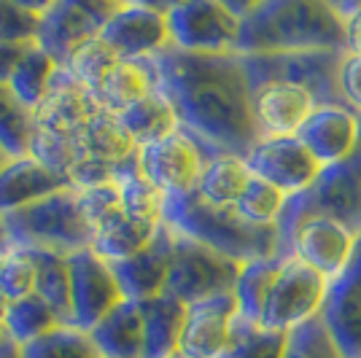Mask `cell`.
I'll return each mask as SVG.
<instances>
[{"label":"cell","mask_w":361,"mask_h":358,"mask_svg":"<svg viewBox=\"0 0 361 358\" xmlns=\"http://www.w3.org/2000/svg\"><path fill=\"white\" fill-rule=\"evenodd\" d=\"M159 90L178 111L180 127L213 154L248 156L262 140L254 87L240 54H186L167 49L151 57Z\"/></svg>","instance_id":"cell-1"},{"label":"cell","mask_w":361,"mask_h":358,"mask_svg":"<svg viewBox=\"0 0 361 358\" xmlns=\"http://www.w3.org/2000/svg\"><path fill=\"white\" fill-rule=\"evenodd\" d=\"M240 57L345 51V16L329 0L240 3Z\"/></svg>","instance_id":"cell-2"},{"label":"cell","mask_w":361,"mask_h":358,"mask_svg":"<svg viewBox=\"0 0 361 358\" xmlns=\"http://www.w3.org/2000/svg\"><path fill=\"white\" fill-rule=\"evenodd\" d=\"M162 221L173 232L197 240L213 251L235 259L238 264L281 256L278 226L248 224L235 208L208 205L197 192L186 197H167Z\"/></svg>","instance_id":"cell-3"},{"label":"cell","mask_w":361,"mask_h":358,"mask_svg":"<svg viewBox=\"0 0 361 358\" xmlns=\"http://www.w3.org/2000/svg\"><path fill=\"white\" fill-rule=\"evenodd\" d=\"M97 111H103L100 100L60 68L46 100L35 111V137L30 156L68 175L78 156L81 132L97 116Z\"/></svg>","instance_id":"cell-4"},{"label":"cell","mask_w":361,"mask_h":358,"mask_svg":"<svg viewBox=\"0 0 361 358\" xmlns=\"http://www.w3.org/2000/svg\"><path fill=\"white\" fill-rule=\"evenodd\" d=\"M0 221L8 245L27 251H54L73 256L92 248L94 240V232L78 202V189L46 197L30 208L3 216Z\"/></svg>","instance_id":"cell-5"},{"label":"cell","mask_w":361,"mask_h":358,"mask_svg":"<svg viewBox=\"0 0 361 358\" xmlns=\"http://www.w3.org/2000/svg\"><path fill=\"white\" fill-rule=\"evenodd\" d=\"M278 232H281V256H297L331 283L345 278L359 245V232L353 226L324 213L283 210Z\"/></svg>","instance_id":"cell-6"},{"label":"cell","mask_w":361,"mask_h":358,"mask_svg":"<svg viewBox=\"0 0 361 358\" xmlns=\"http://www.w3.org/2000/svg\"><path fill=\"white\" fill-rule=\"evenodd\" d=\"M167 27L176 51L238 54L243 30L240 3H224V0L167 3Z\"/></svg>","instance_id":"cell-7"},{"label":"cell","mask_w":361,"mask_h":358,"mask_svg":"<svg viewBox=\"0 0 361 358\" xmlns=\"http://www.w3.org/2000/svg\"><path fill=\"white\" fill-rule=\"evenodd\" d=\"M240 269L243 264H238L235 259L173 232V259L165 294L176 297L183 304H195L219 294H232Z\"/></svg>","instance_id":"cell-8"},{"label":"cell","mask_w":361,"mask_h":358,"mask_svg":"<svg viewBox=\"0 0 361 358\" xmlns=\"http://www.w3.org/2000/svg\"><path fill=\"white\" fill-rule=\"evenodd\" d=\"M329 288L331 280H326L318 269L300 261L297 256H286L272 283L270 297L264 302L259 326L288 334L316 321L324 313Z\"/></svg>","instance_id":"cell-9"},{"label":"cell","mask_w":361,"mask_h":358,"mask_svg":"<svg viewBox=\"0 0 361 358\" xmlns=\"http://www.w3.org/2000/svg\"><path fill=\"white\" fill-rule=\"evenodd\" d=\"M345 51H300V54H259L243 57L251 87L286 81L316 94L318 105H343L340 62Z\"/></svg>","instance_id":"cell-10"},{"label":"cell","mask_w":361,"mask_h":358,"mask_svg":"<svg viewBox=\"0 0 361 358\" xmlns=\"http://www.w3.org/2000/svg\"><path fill=\"white\" fill-rule=\"evenodd\" d=\"M213 156L208 146H202L192 132L180 127L170 137L140 149V173L165 197H186L200 189L205 164Z\"/></svg>","instance_id":"cell-11"},{"label":"cell","mask_w":361,"mask_h":358,"mask_svg":"<svg viewBox=\"0 0 361 358\" xmlns=\"http://www.w3.org/2000/svg\"><path fill=\"white\" fill-rule=\"evenodd\" d=\"M121 60H151L173 49L167 3H121L100 32Z\"/></svg>","instance_id":"cell-12"},{"label":"cell","mask_w":361,"mask_h":358,"mask_svg":"<svg viewBox=\"0 0 361 358\" xmlns=\"http://www.w3.org/2000/svg\"><path fill=\"white\" fill-rule=\"evenodd\" d=\"M121 302L127 299L106 259H100L92 248L71 256V310L75 328L92 331Z\"/></svg>","instance_id":"cell-13"},{"label":"cell","mask_w":361,"mask_h":358,"mask_svg":"<svg viewBox=\"0 0 361 358\" xmlns=\"http://www.w3.org/2000/svg\"><path fill=\"white\" fill-rule=\"evenodd\" d=\"M256 178L272 183L278 192L291 199L305 192H310L321 178L324 167L316 162V156L305 149L300 137H267L259 140L254 151L245 156Z\"/></svg>","instance_id":"cell-14"},{"label":"cell","mask_w":361,"mask_h":358,"mask_svg":"<svg viewBox=\"0 0 361 358\" xmlns=\"http://www.w3.org/2000/svg\"><path fill=\"white\" fill-rule=\"evenodd\" d=\"M240 321V304L235 291L189 304L186 326L180 337V353L192 358H224L235 340Z\"/></svg>","instance_id":"cell-15"},{"label":"cell","mask_w":361,"mask_h":358,"mask_svg":"<svg viewBox=\"0 0 361 358\" xmlns=\"http://www.w3.org/2000/svg\"><path fill=\"white\" fill-rule=\"evenodd\" d=\"M318 108L316 94L297 84L267 81L254 87V119L262 140L297 137Z\"/></svg>","instance_id":"cell-16"},{"label":"cell","mask_w":361,"mask_h":358,"mask_svg":"<svg viewBox=\"0 0 361 358\" xmlns=\"http://www.w3.org/2000/svg\"><path fill=\"white\" fill-rule=\"evenodd\" d=\"M305 149L326 167L350 162L361 146V116L348 105H321L297 135Z\"/></svg>","instance_id":"cell-17"},{"label":"cell","mask_w":361,"mask_h":358,"mask_svg":"<svg viewBox=\"0 0 361 358\" xmlns=\"http://www.w3.org/2000/svg\"><path fill=\"white\" fill-rule=\"evenodd\" d=\"M103 32V22L92 14L90 0H51L46 3L38 46L57 65L73 57L84 44Z\"/></svg>","instance_id":"cell-18"},{"label":"cell","mask_w":361,"mask_h":358,"mask_svg":"<svg viewBox=\"0 0 361 358\" xmlns=\"http://www.w3.org/2000/svg\"><path fill=\"white\" fill-rule=\"evenodd\" d=\"M286 210L294 213H324L340 218L361 232V178L353 162L326 167L310 192L291 197Z\"/></svg>","instance_id":"cell-19"},{"label":"cell","mask_w":361,"mask_h":358,"mask_svg":"<svg viewBox=\"0 0 361 358\" xmlns=\"http://www.w3.org/2000/svg\"><path fill=\"white\" fill-rule=\"evenodd\" d=\"M68 189H75L71 178L51 170L49 164L38 162L35 156L8 159L0 170V218Z\"/></svg>","instance_id":"cell-20"},{"label":"cell","mask_w":361,"mask_h":358,"mask_svg":"<svg viewBox=\"0 0 361 358\" xmlns=\"http://www.w3.org/2000/svg\"><path fill=\"white\" fill-rule=\"evenodd\" d=\"M170 259H173V229L162 224L157 240L146 251H140L127 261L111 264L124 299L140 304V302L162 297L170 278Z\"/></svg>","instance_id":"cell-21"},{"label":"cell","mask_w":361,"mask_h":358,"mask_svg":"<svg viewBox=\"0 0 361 358\" xmlns=\"http://www.w3.org/2000/svg\"><path fill=\"white\" fill-rule=\"evenodd\" d=\"M154 92H159V78L154 60H119L97 90L100 105L111 113H124L133 105L143 103Z\"/></svg>","instance_id":"cell-22"},{"label":"cell","mask_w":361,"mask_h":358,"mask_svg":"<svg viewBox=\"0 0 361 358\" xmlns=\"http://www.w3.org/2000/svg\"><path fill=\"white\" fill-rule=\"evenodd\" d=\"M90 334L103 358H146V326L137 302H121Z\"/></svg>","instance_id":"cell-23"},{"label":"cell","mask_w":361,"mask_h":358,"mask_svg":"<svg viewBox=\"0 0 361 358\" xmlns=\"http://www.w3.org/2000/svg\"><path fill=\"white\" fill-rule=\"evenodd\" d=\"M321 321L345 358H361V288L348 278L331 283Z\"/></svg>","instance_id":"cell-24"},{"label":"cell","mask_w":361,"mask_h":358,"mask_svg":"<svg viewBox=\"0 0 361 358\" xmlns=\"http://www.w3.org/2000/svg\"><path fill=\"white\" fill-rule=\"evenodd\" d=\"M146 326V358H173L180 353V337L186 326L189 304L170 294L140 302Z\"/></svg>","instance_id":"cell-25"},{"label":"cell","mask_w":361,"mask_h":358,"mask_svg":"<svg viewBox=\"0 0 361 358\" xmlns=\"http://www.w3.org/2000/svg\"><path fill=\"white\" fill-rule=\"evenodd\" d=\"M159 229H162V224L137 221V218H130L121 210L94 232L92 251L100 259H106L108 264H119V261H127V259L137 256L140 251H146L157 240Z\"/></svg>","instance_id":"cell-26"},{"label":"cell","mask_w":361,"mask_h":358,"mask_svg":"<svg viewBox=\"0 0 361 358\" xmlns=\"http://www.w3.org/2000/svg\"><path fill=\"white\" fill-rule=\"evenodd\" d=\"M251 180H254V173H251V167L243 156L213 154L205 164L197 195L202 197L208 205H216V208H235L238 199L245 195Z\"/></svg>","instance_id":"cell-27"},{"label":"cell","mask_w":361,"mask_h":358,"mask_svg":"<svg viewBox=\"0 0 361 358\" xmlns=\"http://www.w3.org/2000/svg\"><path fill=\"white\" fill-rule=\"evenodd\" d=\"M119 119L124 124V130L130 132V137L135 140L137 149L159 143V140H165V137L180 130L178 111L167 100V94L162 90L154 92L143 103L133 105L130 111L119 113Z\"/></svg>","instance_id":"cell-28"},{"label":"cell","mask_w":361,"mask_h":358,"mask_svg":"<svg viewBox=\"0 0 361 358\" xmlns=\"http://www.w3.org/2000/svg\"><path fill=\"white\" fill-rule=\"evenodd\" d=\"M35 259V294L54 307L65 326H73L71 310V256L54 251H30Z\"/></svg>","instance_id":"cell-29"},{"label":"cell","mask_w":361,"mask_h":358,"mask_svg":"<svg viewBox=\"0 0 361 358\" xmlns=\"http://www.w3.org/2000/svg\"><path fill=\"white\" fill-rule=\"evenodd\" d=\"M35 137V111L16 97L8 84H0V149L8 159L30 156Z\"/></svg>","instance_id":"cell-30"},{"label":"cell","mask_w":361,"mask_h":358,"mask_svg":"<svg viewBox=\"0 0 361 358\" xmlns=\"http://www.w3.org/2000/svg\"><path fill=\"white\" fill-rule=\"evenodd\" d=\"M60 326H65V323H62L60 315L54 313V307L49 302H44L38 294H30V297L11 302V310H8V318H6L3 334L25 347V345L41 340V337L51 334L54 328Z\"/></svg>","instance_id":"cell-31"},{"label":"cell","mask_w":361,"mask_h":358,"mask_svg":"<svg viewBox=\"0 0 361 358\" xmlns=\"http://www.w3.org/2000/svg\"><path fill=\"white\" fill-rule=\"evenodd\" d=\"M283 259L286 256H272V259H259V261H251V264H243L238 285H235V297H238V304H240L243 321L259 323L264 302L270 297L272 283H275V278L281 272Z\"/></svg>","instance_id":"cell-32"},{"label":"cell","mask_w":361,"mask_h":358,"mask_svg":"<svg viewBox=\"0 0 361 358\" xmlns=\"http://www.w3.org/2000/svg\"><path fill=\"white\" fill-rule=\"evenodd\" d=\"M119 192H121V210L137 218V221H149V224H165V199L167 197L151 183L143 173H140V159L133 167H127L119 178Z\"/></svg>","instance_id":"cell-33"},{"label":"cell","mask_w":361,"mask_h":358,"mask_svg":"<svg viewBox=\"0 0 361 358\" xmlns=\"http://www.w3.org/2000/svg\"><path fill=\"white\" fill-rule=\"evenodd\" d=\"M57 70H60V65L51 60L41 46L35 44L30 51L25 54V60L19 62V68H16L14 75H11L8 87H11V92H14L16 97L27 105V108L38 111V105L44 103L49 90H51V81H54Z\"/></svg>","instance_id":"cell-34"},{"label":"cell","mask_w":361,"mask_h":358,"mask_svg":"<svg viewBox=\"0 0 361 358\" xmlns=\"http://www.w3.org/2000/svg\"><path fill=\"white\" fill-rule=\"evenodd\" d=\"M119 60H121L119 54L97 35V38H92L90 44L81 46L73 57L62 65V70L73 75L84 90H90L92 94H97V90H100L103 81H106V75L111 73V68Z\"/></svg>","instance_id":"cell-35"},{"label":"cell","mask_w":361,"mask_h":358,"mask_svg":"<svg viewBox=\"0 0 361 358\" xmlns=\"http://www.w3.org/2000/svg\"><path fill=\"white\" fill-rule=\"evenodd\" d=\"M46 3L0 0V44L30 46L38 44Z\"/></svg>","instance_id":"cell-36"},{"label":"cell","mask_w":361,"mask_h":358,"mask_svg":"<svg viewBox=\"0 0 361 358\" xmlns=\"http://www.w3.org/2000/svg\"><path fill=\"white\" fill-rule=\"evenodd\" d=\"M25 358H103L90 331L60 326L35 342L22 347Z\"/></svg>","instance_id":"cell-37"},{"label":"cell","mask_w":361,"mask_h":358,"mask_svg":"<svg viewBox=\"0 0 361 358\" xmlns=\"http://www.w3.org/2000/svg\"><path fill=\"white\" fill-rule=\"evenodd\" d=\"M286 202H288V197L283 195V192H278L272 183L254 175V180H251L248 189H245V195L238 199L235 210L240 213L248 224L278 226L283 210H286Z\"/></svg>","instance_id":"cell-38"},{"label":"cell","mask_w":361,"mask_h":358,"mask_svg":"<svg viewBox=\"0 0 361 358\" xmlns=\"http://www.w3.org/2000/svg\"><path fill=\"white\" fill-rule=\"evenodd\" d=\"M288 334L272 331L251 321H238L235 340L224 358H283Z\"/></svg>","instance_id":"cell-39"},{"label":"cell","mask_w":361,"mask_h":358,"mask_svg":"<svg viewBox=\"0 0 361 358\" xmlns=\"http://www.w3.org/2000/svg\"><path fill=\"white\" fill-rule=\"evenodd\" d=\"M35 280H38V272H35V259L30 251L8 245L0 261V291L11 302H16L35 294Z\"/></svg>","instance_id":"cell-40"},{"label":"cell","mask_w":361,"mask_h":358,"mask_svg":"<svg viewBox=\"0 0 361 358\" xmlns=\"http://www.w3.org/2000/svg\"><path fill=\"white\" fill-rule=\"evenodd\" d=\"M283 358H345L340 345L334 342L331 331L326 323L316 318L305 326L288 331L286 340V353Z\"/></svg>","instance_id":"cell-41"},{"label":"cell","mask_w":361,"mask_h":358,"mask_svg":"<svg viewBox=\"0 0 361 358\" xmlns=\"http://www.w3.org/2000/svg\"><path fill=\"white\" fill-rule=\"evenodd\" d=\"M78 202L81 210L90 221L92 232H97L106 224L108 218H114L116 213H121V192L119 183H100V186H90V189H78Z\"/></svg>","instance_id":"cell-42"},{"label":"cell","mask_w":361,"mask_h":358,"mask_svg":"<svg viewBox=\"0 0 361 358\" xmlns=\"http://www.w3.org/2000/svg\"><path fill=\"white\" fill-rule=\"evenodd\" d=\"M340 97L343 105L356 111L361 116V57L359 54H343L340 62Z\"/></svg>","instance_id":"cell-43"},{"label":"cell","mask_w":361,"mask_h":358,"mask_svg":"<svg viewBox=\"0 0 361 358\" xmlns=\"http://www.w3.org/2000/svg\"><path fill=\"white\" fill-rule=\"evenodd\" d=\"M345 16V51L361 57V3H340Z\"/></svg>","instance_id":"cell-44"},{"label":"cell","mask_w":361,"mask_h":358,"mask_svg":"<svg viewBox=\"0 0 361 358\" xmlns=\"http://www.w3.org/2000/svg\"><path fill=\"white\" fill-rule=\"evenodd\" d=\"M32 46H14V44H0V84H8L14 70L19 68V62L25 60V54Z\"/></svg>","instance_id":"cell-45"},{"label":"cell","mask_w":361,"mask_h":358,"mask_svg":"<svg viewBox=\"0 0 361 358\" xmlns=\"http://www.w3.org/2000/svg\"><path fill=\"white\" fill-rule=\"evenodd\" d=\"M0 358H25L22 353V345H16L11 337H0Z\"/></svg>","instance_id":"cell-46"},{"label":"cell","mask_w":361,"mask_h":358,"mask_svg":"<svg viewBox=\"0 0 361 358\" xmlns=\"http://www.w3.org/2000/svg\"><path fill=\"white\" fill-rule=\"evenodd\" d=\"M345 278L353 280V283L361 288V232H359V245H356V256H353V261H350V267H348Z\"/></svg>","instance_id":"cell-47"},{"label":"cell","mask_w":361,"mask_h":358,"mask_svg":"<svg viewBox=\"0 0 361 358\" xmlns=\"http://www.w3.org/2000/svg\"><path fill=\"white\" fill-rule=\"evenodd\" d=\"M8 310H11V299L0 291V328L6 326V318H8Z\"/></svg>","instance_id":"cell-48"},{"label":"cell","mask_w":361,"mask_h":358,"mask_svg":"<svg viewBox=\"0 0 361 358\" xmlns=\"http://www.w3.org/2000/svg\"><path fill=\"white\" fill-rule=\"evenodd\" d=\"M350 162H353V167H356V170H359V178H361V146H359V154H356V156H353V159H350Z\"/></svg>","instance_id":"cell-49"},{"label":"cell","mask_w":361,"mask_h":358,"mask_svg":"<svg viewBox=\"0 0 361 358\" xmlns=\"http://www.w3.org/2000/svg\"><path fill=\"white\" fill-rule=\"evenodd\" d=\"M6 162H8V154H6V151L0 149V170H3V167H6Z\"/></svg>","instance_id":"cell-50"},{"label":"cell","mask_w":361,"mask_h":358,"mask_svg":"<svg viewBox=\"0 0 361 358\" xmlns=\"http://www.w3.org/2000/svg\"><path fill=\"white\" fill-rule=\"evenodd\" d=\"M3 254H6V248H3V245H0V261H3Z\"/></svg>","instance_id":"cell-51"},{"label":"cell","mask_w":361,"mask_h":358,"mask_svg":"<svg viewBox=\"0 0 361 358\" xmlns=\"http://www.w3.org/2000/svg\"><path fill=\"white\" fill-rule=\"evenodd\" d=\"M173 358H192V356H183V353H178V356H173Z\"/></svg>","instance_id":"cell-52"},{"label":"cell","mask_w":361,"mask_h":358,"mask_svg":"<svg viewBox=\"0 0 361 358\" xmlns=\"http://www.w3.org/2000/svg\"><path fill=\"white\" fill-rule=\"evenodd\" d=\"M0 337H3V328H0Z\"/></svg>","instance_id":"cell-53"}]
</instances>
